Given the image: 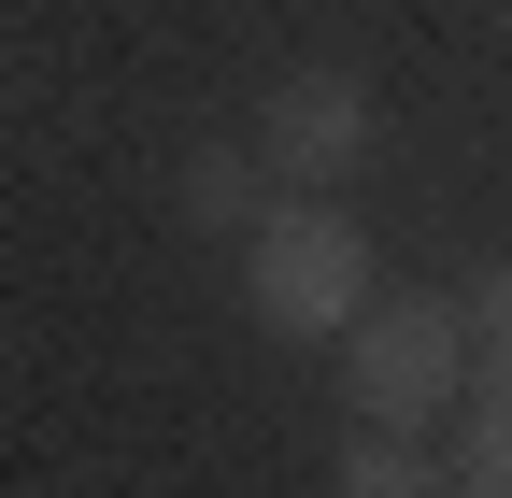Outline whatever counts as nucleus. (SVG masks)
I'll list each match as a JSON object with an SVG mask.
<instances>
[{
	"mask_svg": "<svg viewBox=\"0 0 512 498\" xmlns=\"http://www.w3.org/2000/svg\"><path fill=\"white\" fill-rule=\"evenodd\" d=\"M441 456H456V498H512V399H456Z\"/></svg>",
	"mask_w": 512,
	"mask_h": 498,
	"instance_id": "obj_6",
	"label": "nucleus"
},
{
	"mask_svg": "<svg viewBox=\"0 0 512 498\" xmlns=\"http://www.w3.org/2000/svg\"><path fill=\"white\" fill-rule=\"evenodd\" d=\"M328 498H456V456H441V427H356L328 456Z\"/></svg>",
	"mask_w": 512,
	"mask_h": 498,
	"instance_id": "obj_4",
	"label": "nucleus"
},
{
	"mask_svg": "<svg viewBox=\"0 0 512 498\" xmlns=\"http://www.w3.org/2000/svg\"><path fill=\"white\" fill-rule=\"evenodd\" d=\"M370 299H384L370 285V228L342 200H299V185H285V200L242 228V314L271 342H342Z\"/></svg>",
	"mask_w": 512,
	"mask_h": 498,
	"instance_id": "obj_1",
	"label": "nucleus"
},
{
	"mask_svg": "<svg viewBox=\"0 0 512 498\" xmlns=\"http://www.w3.org/2000/svg\"><path fill=\"white\" fill-rule=\"evenodd\" d=\"M328 356H342L356 427H456V399H470V314L427 299V285L413 299H370Z\"/></svg>",
	"mask_w": 512,
	"mask_h": 498,
	"instance_id": "obj_2",
	"label": "nucleus"
},
{
	"mask_svg": "<svg viewBox=\"0 0 512 498\" xmlns=\"http://www.w3.org/2000/svg\"><path fill=\"white\" fill-rule=\"evenodd\" d=\"M456 314H470V399H512V271H470Z\"/></svg>",
	"mask_w": 512,
	"mask_h": 498,
	"instance_id": "obj_7",
	"label": "nucleus"
},
{
	"mask_svg": "<svg viewBox=\"0 0 512 498\" xmlns=\"http://www.w3.org/2000/svg\"><path fill=\"white\" fill-rule=\"evenodd\" d=\"M271 200H285V185H271L256 143H200V157H185V228H256Z\"/></svg>",
	"mask_w": 512,
	"mask_h": 498,
	"instance_id": "obj_5",
	"label": "nucleus"
},
{
	"mask_svg": "<svg viewBox=\"0 0 512 498\" xmlns=\"http://www.w3.org/2000/svg\"><path fill=\"white\" fill-rule=\"evenodd\" d=\"M384 114L356 72H285L271 100H256V157H271V185H299V200H342V185L370 171Z\"/></svg>",
	"mask_w": 512,
	"mask_h": 498,
	"instance_id": "obj_3",
	"label": "nucleus"
}]
</instances>
